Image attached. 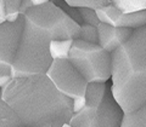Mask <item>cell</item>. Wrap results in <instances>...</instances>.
Masks as SVG:
<instances>
[{
  "label": "cell",
  "mask_w": 146,
  "mask_h": 127,
  "mask_svg": "<svg viewBox=\"0 0 146 127\" xmlns=\"http://www.w3.org/2000/svg\"><path fill=\"white\" fill-rule=\"evenodd\" d=\"M11 68V78L45 75L52 63L49 46L52 40H78L80 26L52 1L29 9Z\"/></svg>",
  "instance_id": "6da1fadb"
},
{
  "label": "cell",
  "mask_w": 146,
  "mask_h": 127,
  "mask_svg": "<svg viewBox=\"0 0 146 127\" xmlns=\"http://www.w3.org/2000/svg\"><path fill=\"white\" fill-rule=\"evenodd\" d=\"M1 101L23 127H62L73 115L72 99L58 92L46 75L11 79L1 88Z\"/></svg>",
  "instance_id": "7a4b0ae2"
},
{
  "label": "cell",
  "mask_w": 146,
  "mask_h": 127,
  "mask_svg": "<svg viewBox=\"0 0 146 127\" xmlns=\"http://www.w3.org/2000/svg\"><path fill=\"white\" fill-rule=\"evenodd\" d=\"M111 93L124 114L146 104V26L111 54Z\"/></svg>",
  "instance_id": "3957f363"
},
{
  "label": "cell",
  "mask_w": 146,
  "mask_h": 127,
  "mask_svg": "<svg viewBox=\"0 0 146 127\" xmlns=\"http://www.w3.org/2000/svg\"><path fill=\"white\" fill-rule=\"evenodd\" d=\"M68 62L78 70L88 84H105L111 78L112 58L98 44L73 40L68 53Z\"/></svg>",
  "instance_id": "277c9868"
},
{
  "label": "cell",
  "mask_w": 146,
  "mask_h": 127,
  "mask_svg": "<svg viewBox=\"0 0 146 127\" xmlns=\"http://www.w3.org/2000/svg\"><path fill=\"white\" fill-rule=\"evenodd\" d=\"M45 75L63 96L72 101L85 98L88 82L68 61H52Z\"/></svg>",
  "instance_id": "5b68a950"
},
{
  "label": "cell",
  "mask_w": 146,
  "mask_h": 127,
  "mask_svg": "<svg viewBox=\"0 0 146 127\" xmlns=\"http://www.w3.org/2000/svg\"><path fill=\"white\" fill-rule=\"evenodd\" d=\"M25 27V17L20 16L12 23L0 24V78L11 76V68Z\"/></svg>",
  "instance_id": "8992f818"
},
{
  "label": "cell",
  "mask_w": 146,
  "mask_h": 127,
  "mask_svg": "<svg viewBox=\"0 0 146 127\" xmlns=\"http://www.w3.org/2000/svg\"><path fill=\"white\" fill-rule=\"evenodd\" d=\"M100 23L108 24L117 28H128L136 30L146 26V11L135 13H123L112 4L95 11Z\"/></svg>",
  "instance_id": "52a82bcc"
},
{
  "label": "cell",
  "mask_w": 146,
  "mask_h": 127,
  "mask_svg": "<svg viewBox=\"0 0 146 127\" xmlns=\"http://www.w3.org/2000/svg\"><path fill=\"white\" fill-rule=\"evenodd\" d=\"M123 114L121 107L115 101L110 90H106L105 97L91 120L89 127H121Z\"/></svg>",
  "instance_id": "ba28073f"
},
{
  "label": "cell",
  "mask_w": 146,
  "mask_h": 127,
  "mask_svg": "<svg viewBox=\"0 0 146 127\" xmlns=\"http://www.w3.org/2000/svg\"><path fill=\"white\" fill-rule=\"evenodd\" d=\"M96 30L99 38L98 45L110 54H112L117 48L124 45L134 31L128 28H117L104 23H100L96 27Z\"/></svg>",
  "instance_id": "9c48e42d"
},
{
  "label": "cell",
  "mask_w": 146,
  "mask_h": 127,
  "mask_svg": "<svg viewBox=\"0 0 146 127\" xmlns=\"http://www.w3.org/2000/svg\"><path fill=\"white\" fill-rule=\"evenodd\" d=\"M106 85L99 82L88 84L85 90V104L93 108H99L106 93Z\"/></svg>",
  "instance_id": "30bf717a"
},
{
  "label": "cell",
  "mask_w": 146,
  "mask_h": 127,
  "mask_svg": "<svg viewBox=\"0 0 146 127\" xmlns=\"http://www.w3.org/2000/svg\"><path fill=\"white\" fill-rule=\"evenodd\" d=\"M73 40H52L49 51L52 61H68V53Z\"/></svg>",
  "instance_id": "8fae6325"
},
{
  "label": "cell",
  "mask_w": 146,
  "mask_h": 127,
  "mask_svg": "<svg viewBox=\"0 0 146 127\" xmlns=\"http://www.w3.org/2000/svg\"><path fill=\"white\" fill-rule=\"evenodd\" d=\"M121 127H146V104L130 114H123Z\"/></svg>",
  "instance_id": "7c38bea8"
},
{
  "label": "cell",
  "mask_w": 146,
  "mask_h": 127,
  "mask_svg": "<svg viewBox=\"0 0 146 127\" xmlns=\"http://www.w3.org/2000/svg\"><path fill=\"white\" fill-rule=\"evenodd\" d=\"M111 4L123 13L146 11V0H111Z\"/></svg>",
  "instance_id": "4fadbf2b"
},
{
  "label": "cell",
  "mask_w": 146,
  "mask_h": 127,
  "mask_svg": "<svg viewBox=\"0 0 146 127\" xmlns=\"http://www.w3.org/2000/svg\"><path fill=\"white\" fill-rule=\"evenodd\" d=\"M0 127H23L20 119L5 102H0Z\"/></svg>",
  "instance_id": "5bb4252c"
},
{
  "label": "cell",
  "mask_w": 146,
  "mask_h": 127,
  "mask_svg": "<svg viewBox=\"0 0 146 127\" xmlns=\"http://www.w3.org/2000/svg\"><path fill=\"white\" fill-rule=\"evenodd\" d=\"M70 7L76 9H90L96 11L104 6L111 4V0H66L65 1Z\"/></svg>",
  "instance_id": "9a60e30c"
},
{
  "label": "cell",
  "mask_w": 146,
  "mask_h": 127,
  "mask_svg": "<svg viewBox=\"0 0 146 127\" xmlns=\"http://www.w3.org/2000/svg\"><path fill=\"white\" fill-rule=\"evenodd\" d=\"M79 40L84 43L89 44H98L99 38H98V30L95 27L89 26V24H80L79 28Z\"/></svg>",
  "instance_id": "2e32d148"
},
{
  "label": "cell",
  "mask_w": 146,
  "mask_h": 127,
  "mask_svg": "<svg viewBox=\"0 0 146 127\" xmlns=\"http://www.w3.org/2000/svg\"><path fill=\"white\" fill-rule=\"evenodd\" d=\"M20 6L21 0H5V12H6V22L12 23L20 17Z\"/></svg>",
  "instance_id": "e0dca14e"
},
{
  "label": "cell",
  "mask_w": 146,
  "mask_h": 127,
  "mask_svg": "<svg viewBox=\"0 0 146 127\" xmlns=\"http://www.w3.org/2000/svg\"><path fill=\"white\" fill-rule=\"evenodd\" d=\"M80 20L83 22V24H89L93 27H96L100 24V21L96 16V12L94 10H90V9H78Z\"/></svg>",
  "instance_id": "ac0fdd59"
},
{
  "label": "cell",
  "mask_w": 146,
  "mask_h": 127,
  "mask_svg": "<svg viewBox=\"0 0 146 127\" xmlns=\"http://www.w3.org/2000/svg\"><path fill=\"white\" fill-rule=\"evenodd\" d=\"M32 7H34V1L33 0H22L21 6H20V15L23 16L25 13Z\"/></svg>",
  "instance_id": "d6986e66"
},
{
  "label": "cell",
  "mask_w": 146,
  "mask_h": 127,
  "mask_svg": "<svg viewBox=\"0 0 146 127\" xmlns=\"http://www.w3.org/2000/svg\"><path fill=\"white\" fill-rule=\"evenodd\" d=\"M6 23V12H5V1L0 0V24Z\"/></svg>",
  "instance_id": "ffe728a7"
},
{
  "label": "cell",
  "mask_w": 146,
  "mask_h": 127,
  "mask_svg": "<svg viewBox=\"0 0 146 127\" xmlns=\"http://www.w3.org/2000/svg\"><path fill=\"white\" fill-rule=\"evenodd\" d=\"M62 127H71V126H70V125H68V124H65V125H63Z\"/></svg>",
  "instance_id": "44dd1931"
},
{
  "label": "cell",
  "mask_w": 146,
  "mask_h": 127,
  "mask_svg": "<svg viewBox=\"0 0 146 127\" xmlns=\"http://www.w3.org/2000/svg\"><path fill=\"white\" fill-rule=\"evenodd\" d=\"M0 102H1V92H0Z\"/></svg>",
  "instance_id": "7402d4cb"
},
{
  "label": "cell",
  "mask_w": 146,
  "mask_h": 127,
  "mask_svg": "<svg viewBox=\"0 0 146 127\" xmlns=\"http://www.w3.org/2000/svg\"><path fill=\"white\" fill-rule=\"evenodd\" d=\"M0 92H1V90H0Z\"/></svg>",
  "instance_id": "603a6c76"
}]
</instances>
